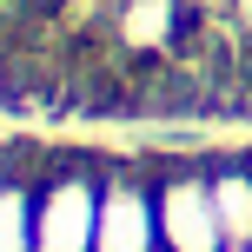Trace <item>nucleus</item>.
I'll use <instances>...</instances> for the list:
<instances>
[{
  "label": "nucleus",
  "mask_w": 252,
  "mask_h": 252,
  "mask_svg": "<svg viewBox=\"0 0 252 252\" xmlns=\"http://www.w3.org/2000/svg\"><path fill=\"white\" fill-rule=\"evenodd\" d=\"M213 206H219V226H226V246L252 252V166H226L213 179Z\"/></svg>",
  "instance_id": "obj_2"
},
{
  "label": "nucleus",
  "mask_w": 252,
  "mask_h": 252,
  "mask_svg": "<svg viewBox=\"0 0 252 252\" xmlns=\"http://www.w3.org/2000/svg\"><path fill=\"white\" fill-rule=\"evenodd\" d=\"M153 206H159V239L173 252H226V226H219V206H213V179H166L159 192H153Z\"/></svg>",
  "instance_id": "obj_1"
}]
</instances>
